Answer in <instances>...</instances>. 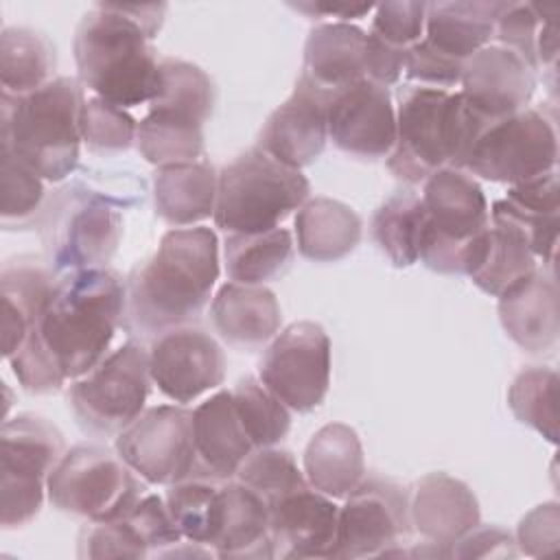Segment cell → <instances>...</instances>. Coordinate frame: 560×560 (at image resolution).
<instances>
[{
	"label": "cell",
	"mask_w": 560,
	"mask_h": 560,
	"mask_svg": "<svg viewBox=\"0 0 560 560\" xmlns=\"http://www.w3.org/2000/svg\"><path fill=\"white\" fill-rule=\"evenodd\" d=\"M125 304L127 280L112 267L59 273L39 319L7 359L22 389L50 396L98 365L109 354Z\"/></svg>",
	"instance_id": "obj_1"
},
{
	"label": "cell",
	"mask_w": 560,
	"mask_h": 560,
	"mask_svg": "<svg viewBox=\"0 0 560 560\" xmlns=\"http://www.w3.org/2000/svg\"><path fill=\"white\" fill-rule=\"evenodd\" d=\"M219 280V241L206 225L173 228L158 249L127 278L122 326L136 339L153 341L166 330L192 324Z\"/></svg>",
	"instance_id": "obj_2"
},
{
	"label": "cell",
	"mask_w": 560,
	"mask_h": 560,
	"mask_svg": "<svg viewBox=\"0 0 560 560\" xmlns=\"http://www.w3.org/2000/svg\"><path fill=\"white\" fill-rule=\"evenodd\" d=\"M72 52L81 85L116 107L131 109L158 94V50L122 4L90 9L77 24Z\"/></svg>",
	"instance_id": "obj_3"
},
{
	"label": "cell",
	"mask_w": 560,
	"mask_h": 560,
	"mask_svg": "<svg viewBox=\"0 0 560 560\" xmlns=\"http://www.w3.org/2000/svg\"><path fill=\"white\" fill-rule=\"evenodd\" d=\"M0 103L2 149L50 184H59L77 171L85 103V88L79 79L55 77L24 96L2 92Z\"/></svg>",
	"instance_id": "obj_4"
},
{
	"label": "cell",
	"mask_w": 560,
	"mask_h": 560,
	"mask_svg": "<svg viewBox=\"0 0 560 560\" xmlns=\"http://www.w3.org/2000/svg\"><path fill=\"white\" fill-rule=\"evenodd\" d=\"M129 195L107 190L90 177L59 186L37 219L46 262L57 271L107 267L122 238V208Z\"/></svg>",
	"instance_id": "obj_5"
},
{
	"label": "cell",
	"mask_w": 560,
	"mask_h": 560,
	"mask_svg": "<svg viewBox=\"0 0 560 560\" xmlns=\"http://www.w3.org/2000/svg\"><path fill=\"white\" fill-rule=\"evenodd\" d=\"M214 107V83L197 63L162 57L160 88L138 122L136 149L153 166L203 158V125Z\"/></svg>",
	"instance_id": "obj_6"
},
{
	"label": "cell",
	"mask_w": 560,
	"mask_h": 560,
	"mask_svg": "<svg viewBox=\"0 0 560 560\" xmlns=\"http://www.w3.org/2000/svg\"><path fill=\"white\" fill-rule=\"evenodd\" d=\"M311 184L258 147L238 153L219 171L214 225L225 234H258L280 223L308 199Z\"/></svg>",
	"instance_id": "obj_7"
},
{
	"label": "cell",
	"mask_w": 560,
	"mask_h": 560,
	"mask_svg": "<svg viewBox=\"0 0 560 560\" xmlns=\"http://www.w3.org/2000/svg\"><path fill=\"white\" fill-rule=\"evenodd\" d=\"M46 497L63 514L101 523L127 514L144 497V486L116 448L77 444L50 472Z\"/></svg>",
	"instance_id": "obj_8"
},
{
	"label": "cell",
	"mask_w": 560,
	"mask_h": 560,
	"mask_svg": "<svg viewBox=\"0 0 560 560\" xmlns=\"http://www.w3.org/2000/svg\"><path fill=\"white\" fill-rule=\"evenodd\" d=\"M151 385L149 350L131 339L72 381L68 405L83 433L116 438L144 411Z\"/></svg>",
	"instance_id": "obj_9"
},
{
	"label": "cell",
	"mask_w": 560,
	"mask_h": 560,
	"mask_svg": "<svg viewBox=\"0 0 560 560\" xmlns=\"http://www.w3.org/2000/svg\"><path fill=\"white\" fill-rule=\"evenodd\" d=\"M420 199L427 212L420 260L435 273L462 276L470 241L490 223L479 182L464 168L444 166L424 179Z\"/></svg>",
	"instance_id": "obj_10"
},
{
	"label": "cell",
	"mask_w": 560,
	"mask_h": 560,
	"mask_svg": "<svg viewBox=\"0 0 560 560\" xmlns=\"http://www.w3.org/2000/svg\"><path fill=\"white\" fill-rule=\"evenodd\" d=\"M66 453L61 431L42 416L18 413L0 433V523L28 525L44 505L46 483Z\"/></svg>",
	"instance_id": "obj_11"
},
{
	"label": "cell",
	"mask_w": 560,
	"mask_h": 560,
	"mask_svg": "<svg viewBox=\"0 0 560 560\" xmlns=\"http://www.w3.org/2000/svg\"><path fill=\"white\" fill-rule=\"evenodd\" d=\"M558 164V136L542 109L525 107L492 120L479 136L464 166L472 177L516 186L553 171Z\"/></svg>",
	"instance_id": "obj_12"
},
{
	"label": "cell",
	"mask_w": 560,
	"mask_h": 560,
	"mask_svg": "<svg viewBox=\"0 0 560 560\" xmlns=\"http://www.w3.org/2000/svg\"><path fill=\"white\" fill-rule=\"evenodd\" d=\"M409 534V492L394 479L363 477L339 508L335 558L407 556Z\"/></svg>",
	"instance_id": "obj_13"
},
{
	"label": "cell",
	"mask_w": 560,
	"mask_h": 560,
	"mask_svg": "<svg viewBox=\"0 0 560 560\" xmlns=\"http://www.w3.org/2000/svg\"><path fill=\"white\" fill-rule=\"evenodd\" d=\"M258 378L291 411L319 407L330 385V339L315 322H293L265 348Z\"/></svg>",
	"instance_id": "obj_14"
},
{
	"label": "cell",
	"mask_w": 560,
	"mask_h": 560,
	"mask_svg": "<svg viewBox=\"0 0 560 560\" xmlns=\"http://www.w3.org/2000/svg\"><path fill=\"white\" fill-rule=\"evenodd\" d=\"M120 459L147 483L171 486L195 475L192 409L158 405L144 409L114 440Z\"/></svg>",
	"instance_id": "obj_15"
},
{
	"label": "cell",
	"mask_w": 560,
	"mask_h": 560,
	"mask_svg": "<svg viewBox=\"0 0 560 560\" xmlns=\"http://www.w3.org/2000/svg\"><path fill=\"white\" fill-rule=\"evenodd\" d=\"M448 90L400 85L396 94V140L387 155L389 173L405 184H420L448 166L446 101Z\"/></svg>",
	"instance_id": "obj_16"
},
{
	"label": "cell",
	"mask_w": 560,
	"mask_h": 560,
	"mask_svg": "<svg viewBox=\"0 0 560 560\" xmlns=\"http://www.w3.org/2000/svg\"><path fill=\"white\" fill-rule=\"evenodd\" d=\"M149 370L168 400L186 405L223 383L225 352L210 332L188 324L151 341Z\"/></svg>",
	"instance_id": "obj_17"
},
{
	"label": "cell",
	"mask_w": 560,
	"mask_h": 560,
	"mask_svg": "<svg viewBox=\"0 0 560 560\" xmlns=\"http://www.w3.org/2000/svg\"><path fill=\"white\" fill-rule=\"evenodd\" d=\"M328 140L361 160L387 158L396 140V107L387 88L361 79L341 90L326 107Z\"/></svg>",
	"instance_id": "obj_18"
},
{
	"label": "cell",
	"mask_w": 560,
	"mask_h": 560,
	"mask_svg": "<svg viewBox=\"0 0 560 560\" xmlns=\"http://www.w3.org/2000/svg\"><path fill=\"white\" fill-rule=\"evenodd\" d=\"M179 542L182 534L175 527L164 499L158 494H144L127 514L118 518L85 523L79 532L77 556L88 560H138L160 556Z\"/></svg>",
	"instance_id": "obj_19"
},
{
	"label": "cell",
	"mask_w": 560,
	"mask_h": 560,
	"mask_svg": "<svg viewBox=\"0 0 560 560\" xmlns=\"http://www.w3.org/2000/svg\"><path fill=\"white\" fill-rule=\"evenodd\" d=\"M269 527L280 558H335L339 505L306 483L269 503Z\"/></svg>",
	"instance_id": "obj_20"
},
{
	"label": "cell",
	"mask_w": 560,
	"mask_h": 560,
	"mask_svg": "<svg viewBox=\"0 0 560 560\" xmlns=\"http://www.w3.org/2000/svg\"><path fill=\"white\" fill-rule=\"evenodd\" d=\"M459 85L472 107L499 120L527 107L536 90V70L514 50L488 44L464 61Z\"/></svg>",
	"instance_id": "obj_21"
},
{
	"label": "cell",
	"mask_w": 560,
	"mask_h": 560,
	"mask_svg": "<svg viewBox=\"0 0 560 560\" xmlns=\"http://www.w3.org/2000/svg\"><path fill=\"white\" fill-rule=\"evenodd\" d=\"M328 98L295 81L291 96L278 105L258 133V149L278 162L302 171L326 149Z\"/></svg>",
	"instance_id": "obj_22"
},
{
	"label": "cell",
	"mask_w": 560,
	"mask_h": 560,
	"mask_svg": "<svg viewBox=\"0 0 560 560\" xmlns=\"http://www.w3.org/2000/svg\"><path fill=\"white\" fill-rule=\"evenodd\" d=\"M365 79V31L350 22H322L308 31L298 83L332 98Z\"/></svg>",
	"instance_id": "obj_23"
},
{
	"label": "cell",
	"mask_w": 560,
	"mask_h": 560,
	"mask_svg": "<svg viewBox=\"0 0 560 560\" xmlns=\"http://www.w3.org/2000/svg\"><path fill=\"white\" fill-rule=\"evenodd\" d=\"M499 319L505 335L525 352H549L560 335V304L553 269H536L499 295Z\"/></svg>",
	"instance_id": "obj_24"
},
{
	"label": "cell",
	"mask_w": 560,
	"mask_h": 560,
	"mask_svg": "<svg viewBox=\"0 0 560 560\" xmlns=\"http://www.w3.org/2000/svg\"><path fill=\"white\" fill-rule=\"evenodd\" d=\"M192 435L197 455L192 477L234 479L241 464L254 451L234 409L230 389L212 394L192 409Z\"/></svg>",
	"instance_id": "obj_25"
},
{
	"label": "cell",
	"mask_w": 560,
	"mask_h": 560,
	"mask_svg": "<svg viewBox=\"0 0 560 560\" xmlns=\"http://www.w3.org/2000/svg\"><path fill=\"white\" fill-rule=\"evenodd\" d=\"M411 527L440 547H451L466 532L481 523L479 501L475 492L446 472L424 475L409 497Z\"/></svg>",
	"instance_id": "obj_26"
},
{
	"label": "cell",
	"mask_w": 560,
	"mask_h": 560,
	"mask_svg": "<svg viewBox=\"0 0 560 560\" xmlns=\"http://www.w3.org/2000/svg\"><path fill=\"white\" fill-rule=\"evenodd\" d=\"M210 322L228 346L252 352L280 332L282 313L265 284L225 282L212 298Z\"/></svg>",
	"instance_id": "obj_27"
},
{
	"label": "cell",
	"mask_w": 560,
	"mask_h": 560,
	"mask_svg": "<svg viewBox=\"0 0 560 560\" xmlns=\"http://www.w3.org/2000/svg\"><path fill=\"white\" fill-rule=\"evenodd\" d=\"M210 549L219 558H276L269 508L254 490L236 479L221 483L217 529Z\"/></svg>",
	"instance_id": "obj_28"
},
{
	"label": "cell",
	"mask_w": 560,
	"mask_h": 560,
	"mask_svg": "<svg viewBox=\"0 0 560 560\" xmlns=\"http://www.w3.org/2000/svg\"><path fill=\"white\" fill-rule=\"evenodd\" d=\"M57 271L35 256H13L0 269L2 300V354L9 359L26 339L33 324L39 319L50 291L57 282Z\"/></svg>",
	"instance_id": "obj_29"
},
{
	"label": "cell",
	"mask_w": 560,
	"mask_h": 560,
	"mask_svg": "<svg viewBox=\"0 0 560 560\" xmlns=\"http://www.w3.org/2000/svg\"><path fill=\"white\" fill-rule=\"evenodd\" d=\"M536 269V256L525 238L510 223L492 217L488 228L470 241L464 260V273L492 298L503 295Z\"/></svg>",
	"instance_id": "obj_30"
},
{
	"label": "cell",
	"mask_w": 560,
	"mask_h": 560,
	"mask_svg": "<svg viewBox=\"0 0 560 560\" xmlns=\"http://www.w3.org/2000/svg\"><path fill=\"white\" fill-rule=\"evenodd\" d=\"M306 481L330 499H346L365 477V457L357 431L328 422L313 433L304 448Z\"/></svg>",
	"instance_id": "obj_31"
},
{
	"label": "cell",
	"mask_w": 560,
	"mask_h": 560,
	"mask_svg": "<svg viewBox=\"0 0 560 560\" xmlns=\"http://www.w3.org/2000/svg\"><path fill=\"white\" fill-rule=\"evenodd\" d=\"M219 171L208 160L162 166L153 175L155 214L171 228H192L214 214Z\"/></svg>",
	"instance_id": "obj_32"
},
{
	"label": "cell",
	"mask_w": 560,
	"mask_h": 560,
	"mask_svg": "<svg viewBox=\"0 0 560 560\" xmlns=\"http://www.w3.org/2000/svg\"><path fill=\"white\" fill-rule=\"evenodd\" d=\"M508 2L455 0L427 2L424 37L438 52L466 61L494 37V24Z\"/></svg>",
	"instance_id": "obj_33"
},
{
	"label": "cell",
	"mask_w": 560,
	"mask_h": 560,
	"mask_svg": "<svg viewBox=\"0 0 560 560\" xmlns=\"http://www.w3.org/2000/svg\"><path fill=\"white\" fill-rule=\"evenodd\" d=\"M298 252L313 262L346 258L361 241L363 223L343 201L330 197L306 199L293 221Z\"/></svg>",
	"instance_id": "obj_34"
},
{
	"label": "cell",
	"mask_w": 560,
	"mask_h": 560,
	"mask_svg": "<svg viewBox=\"0 0 560 560\" xmlns=\"http://www.w3.org/2000/svg\"><path fill=\"white\" fill-rule=\"evenodd\" d=\"M57 55L52 42L26 26H7L0 35V83L2 92L24 96L55 77Z\"/></svg>",
	"instance_id": "obj_35"
},
{
	"label": "cell",
	"mask_w": 560,
	"mask_h": 560,
	"mask_svg": "<svg viewBox=\"0 0 560 560\" xmlns=\"http://www.w3.org/2000/svg\"><path fill=\"white\" fill-rule=\"evenodd\" d=\"M372 238L394 267H411L420 260V245L427 228L422 199L413 190H396L372 217Z\"/></svg>",
	"instance_id": "obj_36"
},
{
	"label": "cell",
	"mask_w": 560,
	"mask_h": 560,
	"mask_svg": "<svg viewBox=\"0 0 560 560\" xmlns=\"http://www.w3.org/2000/svg\"><path fill=\"white\" fill-rule=\"evenodd\" d=\"M293 247V234L287 228L258 234H228L223 241L225 273L230 282L265 284L289 267Z\"/></svg>",
	"instance_id": "obj_37"
},
{
	"label": "cell",
	"mask_w": 560,
	"mask_h": 560,
	"mask_svg": "<svg viewBox=\"0 0 560 560\" xmlns=\"http://www.w3.org/2000/svg\"><path fill=\"white\" fill-rule=\"evenodd\" d=\"M221 483V479L188 477L168 486L164 503L184 540L210 547L217 529Z\"/></svg>",
	"instance_id": "obj_38"
},
{
	"label": "cell",
	"mask_w": 560,
	"mask_h": 560,
	"mask_svg": "<svg viewBox=\"0 0 560 560\" xmlns=\"http://www.w3.org/2000/svg\"><path fill=\"white\" fill-rule=\"evenodd\" d=\"M508 407L514 418L542 435L549 444L558 442V374L551 368L534 365L521 370L510 389Z\"/></svg>",
	"instance_id": "obj_39"
},
{
	"label": "cell",
	"mask_w": 560,
	"mask_h": 560,
	"mask_svg": "<svg viewBox=\"0 0 560 560\" xmlns=\"http://www.w3.org/2000/svg\"><path fill=\"white\" fill-rule=\"evenodd\" d=\"M241 424L254 448L276 446L291 429L289 407L276 398L260 378L243 376L230 389Z\"/></svg>",
	"instance_id": "obj_40"
},
{
	"label": "cell",
	"mask_w": 560,
	"mask_h": 560,
	"mask_svg": "<svg viewBox=\"0 0 560 560\" xmlns=\"http://www.w3.org/2000/svg\"><path fill=\"white\" fill-rule=\"evenodd\" d=\"M0 184H2V206H0L2 228L11 230V228H24V225L37 223L42 208L46 203L44 179L7 149H2Z\"/></svg>",
	"instance_id": "obj_41"
},
{
	"label": "cell",
	"mask_w": 560,
	"mask_h": 560,
	"mask_svg": "<svg viewBox=\"0 0 560 560\" xmlns=\"http://www.w3.org/2000/svg\"><path fill=\"white\" fill-rule=\"evenodd\" d=\"M236 481L254 490L269 508L278 497L306 486L304 470L298 468L295 457L287 448L265 446L254 448L236 470Z\"/></svg>",
	"instance_id": "obj_42"
},
{
	"label": "cell",
	"mask_w": 560,
	"mask_h": 560,
	"mask_svg": "<svg viewBox=\"0 0 560 560\" xmlns=\"http://www.w3.org/2000/svg\"><path fill=\"white\" fill-rule=\"evenodd\" d=\"M138 120L122 107L90 96L81 109V136L94 153H122L136 144Z\"/></svg>",
	"instance_id": "obj_43"
},
{
	"label": "cell",
	"mask_w": 560,
	"mask_h": 560,
	"mask_svg": "<svg viewBox=\"0 0 560 560\" xmlns=\"http://www.w3.org/2000/svg\"><path fill=\"white\" fill-rule=\"evenodd\" d=\"M427 2L394 0L374 7L370 33L396 48H409L424 37Z\"/></svg>",
	"instance_id": "obj_44"
},
{
	"label": "cell",
	"mask_w": 560,
	"mask_h": 560,
	"mask_svg": "<svg viewBox=\"0 0 560 560\" xmlns=\"http://www.w3.org/2000/svg\"><path fill=\"white\" fill-rule=\"evenodd\" d=\"M545 7L534 2H508L494 24V37L501 46L514 50L534 70L536 66V37L542 24Z\"/></svg>",
	"instance_id": "obj_45"
},
{
	"label": "cell",
	"mask_w": 560,
	"mask_h": 560,
	"mask_svg": "<svg viewBox=\"0 0 560 560\" xmlns=\"http://www.w3.org/2000/svg\"><path fill=\"white\" fill-rule=\"evenodd\" d=\"M462 68V61L438 52L427 39H420L407 48L405 74L411 81H418V85L448 90L453 85H459Z\"/></svg>",
	"instance_id": "obj_46"
},
{
	"label": "cell",
	"mask_w": 560,
	"mask_h": 560,
	"mask_svg": "<svg viewBox=\"0 0 560 560\" xmlns=\"http://www.w3.org/2000/svg\"><path fill=\"white\" fill-rule=\"evenodd\" d=\"M516 547L532 558L556 556L560 547V510L556 501L536 505L527 512L516 529Z\"/></svg>",
	"instance_id": "obj_47"
},
{
	"label": "cell",
	"mask_w": 560,
	"mask_h": 560,
	"mask_svg": "<svg viewBox=\"0 0 560 560\" xmlns=\"http://www.w3.org/2000/svg\"><path fill=\"white\" fill-rule=\"evenodd\" d=\"M516 538L497 525H477L448 547V558H516Z\"/></svg>",
	"instance_id": "obj_48"
},
{
	"label": "cell",
	"mask_w": 560,
	"mask_h": 560,
	"mask_svg": "<svg viewBox=\"0 0 560 560\" xmlns=\"http://www.w3.org/2000/svg\"><path fill=\"white\" fill-rule=\"evenodd\" d=\"M505 199L516 208L532 210L538 214H560V186L558 171L542 173L523 184L510 186Z\"/></svg>",
	"instance_id": "obj_49"
},
{
	"label": "cell",
	"mask_w": 560,
	"mask_h": 560,
	"mask_svg": "<svg viewBox=\"0 0 560 560\" xmlns=\"http://www.w3.org/2000/svg\"><path fill=\"white\" fill-rule=\"evenodd\" d=\"M405 48L389 46L372 33H365V79L383 88L396 85L405 72Z\"/></svg>",
	"instance_id": "obj_50"
},
{
	"label": "cell",
	"mask_w": 560,
	"mask_h": 560,
	"mask_svg": "<svg viewBox=\"0 0 560 560\" xmlns=\"http://www.w3.org/2000/svg\"><path fill=\"white\" fill-rule=\"evenodd\" d=\"M291 9L304 13L311 20L322 18H335V22H350L365 18L374 11V4H354V2H319V0H306V2H289Z\"/></svg>",
	"instance_id": "obj_51"
},
{
	"label": "cell",
	"mask_w": 560,
	"mask_h": 560,
	"mask_svg": "<svg viewBox=\"0 0 560 560\" xmlns=\"http://www.w3.org/2000/svg\"><path fill=\"white\" fill-rule=\"evenodd\" d=\"M558 9L556 7H545L542 13V24L538 28V37H536V66L538 68H556V59H558V26H556V18Z\"/></svg>",
	"instance_id": "obj_52"
}]
</instances>
